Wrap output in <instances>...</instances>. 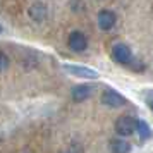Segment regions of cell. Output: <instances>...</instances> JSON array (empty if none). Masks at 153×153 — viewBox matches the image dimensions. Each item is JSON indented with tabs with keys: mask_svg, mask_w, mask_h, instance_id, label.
<instances>
[{
	"mask_svg": "<svg viewBox=\"0 0 153 153\" xmlns=\"http://www.w3.org/2000/svg\"><path fill=\"white\" fill-rule=\"evenodd\" d=\"M62 69L71 74V76L81 77V79H98L100 72L93 67H86V65H77V64H62Z\"/></svg>",
	"mask_w": 153,
	"mask_h": 153,
	"instance_id": "obj_1",
	"label": "cell"
},
{
	"mask_svg": "<svg viewBox=\"0 0 153 153\" xmlns=\"http://www.w3.org/2000/svg\"><path fill=\"white\" fill-rule=\"evenodd\" d=\"M112 59L117 64H120V65H127V64L134 59V53H132L131 47H129L127 43L119 42L112 47Z\"/></svg>",
	"mask_w": 153,
	"mask_h": 153,
	"instance_id": "obj_2",
	"label": "cell"
},
{
	"mask_svg": "<svg viewBox=\"0 0 153 153\" xmlns=\"http://www.w3.org/2000/svg\"><path fill=\"white\" fill-rule=\"evenodd\" d=\"M102 103L107 105V107H110V108H120V107H124L127 103V100H126L124 95H120L119 91L115 90H105L102 93Z\"/></svg>",
	"mask_w": 153,
	"mask_h": 153,
	"instance_id": "obj_3",
	"label": "cell"
},
{
	"mask_svg": "<svg viewBox=\"0 0 153 153\" xmlns=\"http://www.w3.org/2000/svg\"><path fill=\"white\" fill-rule=\"evenodd\" d=\"M134 127H136V119L131 117V115H122L115 120V131H117L119 136H131L134 132Z\"/></svg>",
	"mask_w": 153,
	"mask_h": 153,
	"instance_id": "obj_4",
	"label": "cell"
},
{
	"mask_svg": "<svg viewBox=\"0 0 153 153\" xmlns=\"http://www.w3.org/2000/svg\"><path fill=\"white\" fill-rule=\"evenodd\" d=\"M67 43H69V48L74 50V52H84L88 48V40L81 31H72L69 35Z\"/></svg>",
	"mask_w": 153,
	"mask_h": 153,
	"instance_id": "obj_5",
	"label": "cell"
},
{
	"mask_svg": "<svg viewBox=\"0 0 153 153\" xmlns=\"http://www.w3.org/2000/svg\"><path fill=\"white\" fill-rule=\"evenodd\" d=\"M115 21H117L115 14L108 9H103V10L98 12V26H100L102 31H110L115 26Z\"/></svg>",
	"mask_w": 153,
	"mask_h": 153,
	"instance_id": "obj_6",
	"label": "cell"
},
{
	"mask_svg": "<svg viewBox=\"0 0 153 153\" xmlns=\"http://www.w3.org/2000/svg\"><path fill=\"white\" fill-rule=\"evenodd\" d=\"M93 91H95L93 84H77V86L72 88V100L77 102V103L84 102V100H88L93 95Z\"/></svg>",
	"mask_w": 153,
	"mask_h": 153,
	"instance_id": "obj_7",
	"label": "cell"
},
{
	"mask_svg": "<svg viewBox=\"0 0 153 153\" xmlns=\"http://www.w3.org/2000/svg\"><path fill=\"white\" fill-rule=\"evenodd\" d=\"M28 14H29V17H31L33 21L42 22V21H45V19H47L48 10H47V5H45L43 2H36V4H33V5L29 7Z\"/></svg>",
	"mask_w": 153,
	"mask_h": 153,
	"instance_id": "obj_8",
	"label": "cell"
},
{
	"mask_svg": "<svg viewBox=\"0 0 153 153\" xmlns=\"http://www.w3.org/2000/svg\"><path fill=\"white\" fill-rule=\"evenodd\" d=\"M134 131L138 132V136L141 141H148V139L152 138V127L150 124L143 120V119H136V127H134Z\"/></svg>",
	"mask_w": 153,
	"mask_h": 153,
	"instance_id": "obj_9",
	"label": "cell"
},
{
	"mask_svg": "<svg viewBox=\"0 0 153 153\" xmlns=\"http://www.w3.org/2000/svg\"><path fill=\"white\" fill-rule=\"evenodd\" d=\"M110 152L114 153H127L132 150V146L129 141H126V139H112L110 141Z\"/></svg>",
	"mask_w": 153,
	"mask_h": 153,
	"instance_id": "obj_10",
	"label": "cell"
},
{
	"mask_svg": "<svg viewBox=\"0 0 153 153\" xmlns=\"http://www.w3.org/2000/svg\"><path fill=\"white\" fill-rule=\"evenodd\" d=\"M127 65H129V67H131L136 74H141V72L145 71V64H143V60H139V59H136V57H134V59H132Z\"/></svg>",
	"mask_w": 153,
	"mask_h": 153,
	"instance_id": "obj_11",
	"label": "cell"
},
{
	"mask_svg": "<svg viewBox=\"0 0 153 153\" xmlns=\"http://www.w3.org/2000/svg\"><path fill=\"white\" fill-rule=\"evenodd\" d=\"M10 67V60H9V57L4 53V52H0V72H4V71H7Z\"/></svg>",
	"mask_w": 153,
	"mask_h": 153,
	"instance_id": "obj_12",
	"label": "cell"
},
{
	"mask_svg": "<svg viewBox=\"0 0 153 153\" xmlns=\"http://www.w3.org/2000/svg\"><path fill=\"white\" fill-rule=\"evenodd\" d=\"M146 105L152 108V91H146Z\"/></svg>",
	"mask_w": 153,
	"mask_h": 153,
	"instance_id": "obj_13",
	"label": "cell"
},
{
	"mask_svg": "<svg viewBox=\"0 0 153 153\" xmlns=\"http://www.w3.org/2000/svg\"><path fill=\"white\" fill-rule=\"evenodd\" d=\"M2 33H4V28H2V24H0V35H2Z\"/></svg>",
	"mask_w": 153,
	"mask_h": 153,
	"instance_id": "obj_14",
	"label": "cell"
}]
</instances>
